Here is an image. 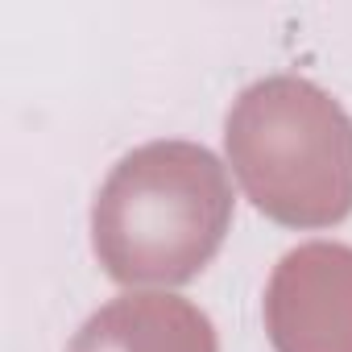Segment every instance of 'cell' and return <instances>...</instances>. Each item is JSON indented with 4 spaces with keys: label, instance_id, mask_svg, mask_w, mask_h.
Returning <instances> with one entry per match:
<instances>
[{
    "label": "cell",
    "instance_id": "obj_1",
    "mask_svg": "<svg viewBox=\"0 0 352 352\" xmlns=\"http://www.w3.org/2000/svg\"><path fill=\"white\" fill-rule=\"evenodd\" d=\"M232 187L195 141H149L124 153L91 204V249L124 286H183L224 245Z\"/></svg>",
    "mask_w": 352,
    "mask_h": 352
},
{
    "label": "cell",
    "instance_id": "obj_2",
    "mask_svg": "<svg viewBox=\"0 0 352 352\" xmlns=\"http://www.w3.org/2000/svg\"><path fill=\"white\" fill-rule=\"evenodd\" d=\"M228 162L278 224L327 228L352 212V116L311 79L270 75L228 112Z\"/></svg>",
    "mask_w": 352,
    "mask_h": 352
},
{
    "label": "cell",
    "instance_id": "obj_3",
    "mask_svg": "<svg viewBox=\"0 0 352 352\" xmlns=\"http://www.w3.org/2000/svg\"><path fill=\"white\" fill-rule=\"evenodd\" d=\"M265 331L274 352H352V249H290L265 286Z\"/></svg>",
    "mask_w": 352,
    "mask_h": 352
},
{
    "label": "cell",
    "instance_id": "obj_4",
    "mask_svg": "<svg viewBox=\"0 0 352 352\" xmlns=\"http://www.w3.org/2000/svg\"><path fill=\"white\" fill-rule=\"evenodd\" d=\"M67 352H220L212 319L179 294H124L100 307Z\"/></svg>",
    "mask_w": 352,
    "mask_h": 352
}]
</instances>
